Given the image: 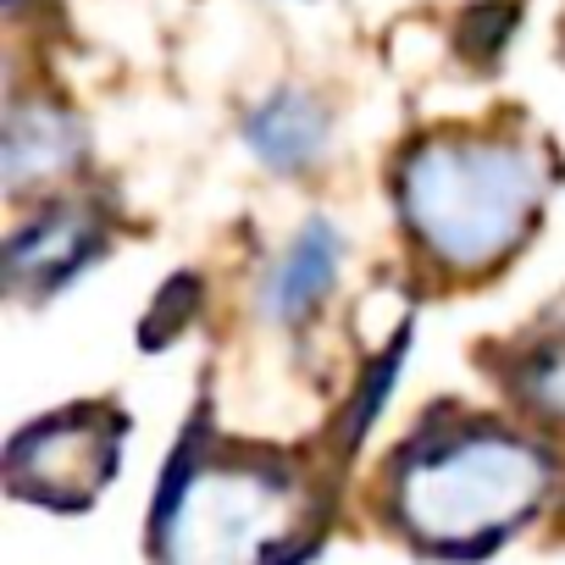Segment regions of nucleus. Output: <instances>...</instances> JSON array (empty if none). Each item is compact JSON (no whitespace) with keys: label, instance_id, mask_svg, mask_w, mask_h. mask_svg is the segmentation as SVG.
Instances as JSON below:
<instances>
[{"label":"nucleus","instance_id":"1","mask_svg":"<svg viewBox=\"0 0 565 565\" xmlns=\"http://www.w3.org/2000/svg\"><path fill=\"white\" fill-rule=\"evenodd\" d=\"M559 493L548 433L477 411L416 422L383 460V515L427 559L471 565L521 537Z\"/></svg>","mask_w":565,"mask_h":565},{"label":"nucleus","instance_id":"2","mask_svg":"<svg viewBox=\"0 0 565 565\" xmlns=\"http://www.w3.org/2000/svg\"><path fill=\"white\" fill-rule=\"evenodd\" d=\"M328 482L295 449L211 433L200 416L150 499V565H306L328 532Z\"/></svg>","mask_w":565,"mask_h":565},{"label":"nucleus","instance_id":"3","mask_svg":"<svg viewBox=\"0 0 565 565\" xmlns=\"http://www.w3.org/2000/svg\"><path fill=\"white\" fill-rule=\"evenodd\" d=\"M394 222L411 249L455 277H493L537 233L554 194V156L515 128L416 134L388 172Z\"/></svg>","mask_w":565,"mask_h":565},{"label":"nucleus","instance_id":"4","mask_svg":"<svg viewBox=\"0 0 565 565\" xmlns=\"http://www.w3.org/2000/svg\"><path fill=\"white\" fill-rule=\"evenodd\" d=\"M128 411L111 399H78L56 405L34 422H23L0 455V482L12 499L51 510V515H84L100 504V493L122 471L128 444Z\"/></svg>","mask_w":565,"mask_h":565},{"label":"nucleus","instance_id":"5","mask_svg":"<svg viewBox=\"0 0 565 565\" xmlns=\"http://www.w3.org/2000/svg\"><path fill=\"white\" fill-rule=\"evenodd\" d=\"M111 249V216L84 194H56L23 211L7 233V295L51 306Z\"/></svg>","mask_w":565,"mask_h":565},{"label":"nucleus","instance_id":"6","mask_svg":"<svg viewBox=\"0 0 565 565\" xmlns=\"http://www.w3.org/2000/svg\"><path fill=\"white\" fill-rule=\"evenodd\" d=\"M344 255H350V238L333 216H306L289 238H282L255 282H249V317L266 328V333H300L344 282Z\"/></svg>","mask_w":565,"mask_h":565},{"label":"nucleus","instance_id":"7","mask_svg":"<svg viewBox=\"0 0 565 565\" xmlns=\"http://www.w3.org/2000/svg\"><path fill=\"white\" fill-rule=\"evenodd\" d=\"M89 167V128L56 95H12L0 122V183L7 200H56Z\"/></svg>","mask_w":565,"mask_h":565},{"label":"nucleus","instance_id":"8","mask_svg":"<svg viewBox=\"0 0 565 565\" xmlns=\"http://www.w3.org/2000/svg\"><path fill=\"white\" fill-rule=\"evenodd\" d=\"M238 139L266 178H311L333 150V111L317 89L277 84L244 111Z\"/></svg>","mask_w":565,"mask_h":565},{"label":"nucleus","instance_id":"9","mask_svg":"<svg viewBox=\"0 0 565 565\" xmlns=\"http://www.w3.org/2000/svg\"><path fill=\"white\" fill-rule=\"evenodd\" d=\"M499 383L537 433H565V311L543 317L499 355Z\"/></svg>","mask_w":565,"mask_h":565}]
</instances>
